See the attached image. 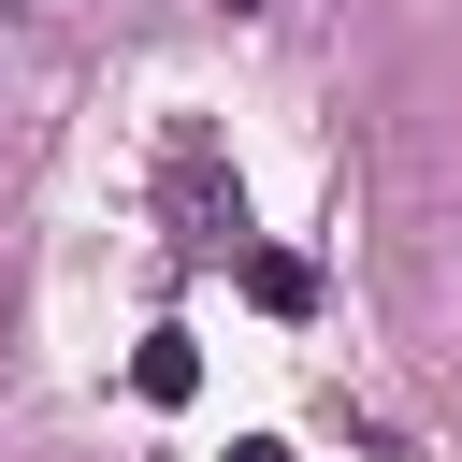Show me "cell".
Instances as JSON below:
<instances>
[{"label": "cell", "mask_w": 462, "mask_h": 462, "mask_svg": "<svg viewBox=\"0 0 462 462\" xmlns=\"http://www.w3.org/2000/svg\"><path fill=\"white\" fill-rule=\"evenodd\" d=\"M231 462H289V448H274V433H245V448H231Z\"/></svg>", "instance_id": "cell-4"}, {"label": "cell", "mask_w": 462, "mask_h": 462, "mask_svg": "<svg viewBox=\"0 0 462 462\" xmlns=\"http://www.w3.org/2000/svg\"><path fill=\"white\" fill-rule=\"evenodd\" d=\"M159 188H173V231H188L202 260H217V245H245V188L217 173V144H202V130L173 144V173H159Z\"/></svg>", "instance_id": "cell-1"}, {"label": "cell", "mask_w": 462, "mask_h": 462, "mask_svg": "<svg viewBox=\"0 0 462 462\" xmlns=\"http://www.w3.org/2000/svg\"><path fill=\"white\" fill-rule=\"evenodd\" d=\"M245 303H260V318H303V303H318V260H303V245H245Z\"/></svg>", "instance_id": "cell-2"}, {"label": "cell", "mask_w": 462, "mask_h": 462, "mask_svg": "<svg viewBox=\"0 0 462 462\" xmlns=\"http://www.w3.org/2000/svg\"><path fill=\"white\" fill-rule=\"evenodd\" d=\"M217 14H274V0H217Z\"/></svg>", "instance_id": "cell-5"}, {"label": "cell", "mask_w": 462, "mask_h": 462, "mask_svg": "<svg viewBox=\"0 0 462 462\" xmlns=\"http://www.w3.org/2000/svg\"><path fill=\"white\" fill-rule=\"evenodd\" d=\"M130 390H144V404H188V390H202V346H188V332H144V346H130Z\"/></svg>", "instance_id": "cell-3"}]
</instances>
